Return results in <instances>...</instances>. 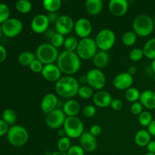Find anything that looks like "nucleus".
I'll return each mask as SVG.
<instances>
[{
	"label": "nucleus",
	"mask_w": 155,
	"mask_h": 155,
	"mask_svg": "<svg viewBox=\"0 0 155 155\" xmlns=\"http://www.w3.org/2000/svg\"><path fill=\"white\" fill-rule=\"evenodd\" d=\"M58 136H61V138H63L66 136V133H65L64 130H60L58 131Z\"/></svg>",
	"instance_id": "54"
},
{
	"label": "nucleus",
	"mask_w": 155,
	"mask_h": 155,
	"mask_svg": "<svg viewBox=\"0 0 155 155\" xmlns=\"http://www.w3.org/2000/svg\"><path fill=\"white\" fill-rule=\"evenodd\" d=\"M108 8L112 15L120 17L127 13L129 5L126 0H110L109 2Z\"/></svg>",
	"instance_id": "17"
},
{
	"label": "nucleus",
	"mask_w": 155,
	"mask_h": 155,
	"mask_svg": "<svg viewBox=\"0 0 155 155\" xmlns=\"http://www.w3.org/2000/svg\"><path fill=\"white\" fill-rule=\"evenodd\" d=\"M85 7L89 15H96L101 13L103 8V2L101 0H87Z\"/></svg>",
	"instance_id": "23"
},
{
	"label": "nucleus",
	"mask_w": 155,
	"mask_h": 155,
	"mask_svg": "<svg viewBox=\"0 0 155 155\" xmlns=\"http://www.w3.org/2000/svg\"><path fill=\"white\" fill-rule=\"evenodd\" d=\"M51 155H68V154H67L66 152H62V151H55V152L52 153Z\"/></svg>",
	"instance_id": "55"
},
{
	"label": "nucleus",
	"mask_w": 155,
	"mask_h": 155,
	"mask_svg": "<svg viewBox=\"0 0 155 155\" xmlns=\"http://www.w3.org/2000/svg\"><path fill=\"white\" fill-rule=\"evenodd\" d=\"M7 58V51L4 46L0 45V63L3 62Z\"/></svg>",
	"instance_id": "47"
},
{
	"label": "nucleus",
	"mask_w": 155,
	"mask_h": 155,
	"mask_svg": "<svg viewBox=\"0 0 155 155\" xmlns=\"http://www.w3.org/2000/svg\"><path fill=\"white\" fill-rule=\"evenodd\" d=\"M145 155H155V154H152V153H147Z\"/></svg>",
	"instance_id": "58"
},
{
	"label": "nucleus",
	"mask_w": 155,
	"mask_h": 155,
	"mask_svg": "<svg viewBox=\"0 0 155 155\" xmlns=\"http://www.w3.org/2000/svg\"><path fill=\"white\" fill-rule=\"evenodd\" d=\"M66 136L72 139L80 137L84 133V125L77 117H68L63 125Z\"/></svg>",
	"instance_id": "6"
},
{
	"label": "nucleus",
	"mask_w": 155,
	"mask_h": 155,
	"mask_svg": "<svg viewBox=\"0 0 155 155\" xmlns=\"http://www.w3.org/2000/svg\"><path fill=\"white\" fill-rule=\"evenodd\" d=\"M112 100L111 95L106 91H98L92 97V101L95 105L99 107H107L110 106Z\"/></svg>",
	"instance_id": "20"
},
{
	"label": "nucleus",
	"mask_w": 155,
	"mask_h": 155,
	"mask_svg": "<svg viewBox=\"0 0 155 155\" xmlns=\"http://www.w3.org/2000/svg\"><path fill=\"white\" fill-rule=\"evenodd\" d=\"M29 67H30V69L34 73L42 72V69H43L44 68L43 64H42L40 61L38 60L37 58L35 59V60L30 64V65Z\"/></svg>",
	"instance_id": "40"
},
{
	"label": "nucleus",
	"mask_w": 155,
	"mask_h": 155,
	"mask_svg": "<svg viewBox=\"0 0 155 155\" xmlns=\"http://www.w3.org/2000/svg\"><path fill=\"white\" fill-rule=\"evenodd\" d=\"M36 59V55L31 51H23L18 57V61L23 66H30V64Z\"/></svg>",
	"instance_id": "27"
},
{
	"label": "nucleus",
	"mask_w": 155,
	"mask_h": 155,
	"mask_svg": "<svg viewBox=\"0 0 155 155\" xmlns=\"http://www.w3.org/2000/svg\"><path fill=\"white\" fill-rule=\"evenodd\" d=\"M36 56L43 64H51L58 60V51L51 43H43L39 45L36 49Z\"/></svg>",
	"instance_id": "4"
},
{
	"label": "nucleus",
	"mask_w": 155,
	"mask_h": 155,
	"mask_svg": "<svg viewBox=\"0 0 155 155\" xmlns=\"http://www.w3.org/2000/svg\"><path fill=\"white\" fill-rule=\"evenodd\" d=\"M58 102V100L55 95L52 93L45 95L41 101V109L42 112L48 114L50 112L55 110Z\"/></svg>",
	"instance_id": "19"
},
{
	"label": "nucleus",
	"mask_w": 155,
	"mask_h": 155,
	"mask_svg": "<svg viewBox=\"0 0 155 155\" xmlns=\"http://www.w3.org/2000/svg\"><path fill=\"white\" fill-rule=\"evenodd\" d=\"M133 83V76H131L127 72L118 74L113 81L114 86L116 89H120V90H125V89L127 90L129 88L131 87Z\"/></svg>",
	"instance_id": "16"
},
{
	"label": "nucleus",
	"mask_w": 155,
	"mask_h": 155,
	"mask_svg": "<svg viewBox=\"0 0 155 155\" xmlns=\"http://www.w3.org/2000/svg\"><path fill=\"white\" fill-rule=\"evenodd\" d=\"M55 91L61 97L71 98L78 94L80 85L78 81L72 77H61L55 83Z\"/></svg>",
	"instance_id": "2"
},
{
	"label": "nucleus",
	"mask_w": 155,
	"mask_h": 155,
	"mask_svg": "<svg viewBox=\"0 0 155 155\" xmlns=\"http://www.w3.org/2000/svg\"><path fill=\"white\" fill-rule=\"evenodd\" d=\"M64 41H65V38L64 36L63 35L60 34L58 33H56L54 34V36H53L52 39H51V44L53 45L54 47H55L56 48H60L61 47L62 45H64Z\"/></svg>",
	"instance_id": "38"
},
{
	"label": "nucleus",
	"mask_w": 155,
	"mask_h": 155,
	"mask_svg": "<svg viewBox=\"0 0 155 155\" xmlns=\"http://www.w3.org/2000/svg\"><path fill=\"white\" fill-rule=\"evenodd\" d=\"M3 34V31H2V26H0V39L2 38Z\"/></svg>",
	"instance_id": "57"
},
{
	"label": "nucleus",
	"mask_w": 155,
	"mask_h": 155,
	"mask_svg": "<svg viewBox=\"0 0 155 155\" xmlns=\"http://www.w3.org/2000/svg\"><path fill=\"white\" fill-rule=\"evenodd\" d=\"M57 147L58 151H62V152H68V151L71 147L70 138L68 137V136L61 138L58 140V142Z\"/></svg>",
	"instance_id": "35"
},
{
	"label": "nucleus",
	"mask_w": 155,
	"mask_h": 155,
	"mask_svg": "<svg viewBox=\"0 0 155 155\" xmlns=\"http://www.w3.org/2000/svg\"><path fill=\"white\" fill-rule=\"evenodd\" d=\"M80 110V105L78 101L70 99L64 104L63 111L68 117H77Z\"/></svg>",
	"instance_id": "22"
},
{
	"label": "nucleus",
	"mask_w": 155,
	"mask_h": 155,
	"mask_svg": "<svg viewBox=\"0 0 155 155\" xmlns=\"http://www.w3.org/2000/svg\"><path fill=\"white\" fill-rule=\"evenodd\" d=\"M74 30L79 37L82 39L88 38L92 33V24L86 18H81L77 20L74 24Z\"/></svg>",
	"instance_id": "13"
},
{
	"label": "nucleus",
	"mask_w": 155,
	"mask_h": 155,
	"mask_svg": "<svg viewBox=\"0 0 155 155\" xmlns=\"http://www.w3.org/2000/svg\"><path fill=\"white\" fill-rule=\"evenodd\" d=\"M78 43L79 42L75 37H74V36H68V38L65 39L64 46L66 51H74L75 50L77 51Z\"/></svg>",
	"instance_id": "33"
},
{
	"label": "nucleus",
	"mask_w": 155,
	"mask_h": 155,
	"mask_svg": "<svg viewBox=\"0 0 155 155\" xmlns=\"http://www.w3.org/2000/svg\"><path fill=\"white\" fill-rule=\"evenodd\" d=\"M49 23H56L59 17L58 16V14L56 12H51L47 15Z\"/></svg>",
	"instance_id": "49"
},
{
	"label": "nucleus",
	"mask_w": 155,
	"mask_h": 155,
	"mask_svg": "<svg viewBox=\"0 0 155 155\" xmlns=\"http://www.w3.org/2000/svg\"><path fill=\"white\" fill-rule=\"evenodd\" d=\"M130 110L135 115H139L143 111V105L140 103V101H136L132 104L130 107Z\"/></svg>",
	"instance_id": "43"
},
{
	"label": "nucleus",
	"mask_w": 155,
	"mask_h": 155,
	"mask_svg": "<svg viewBox=\"0 0 155 155\" xmlns=\"http://www.w3.org/2000/svg\"><path fill=\"white\" fill-rule=\"evenodd\" d=\"M110 107L114 110H120L123 108V102L120 99L112 100Z\"/></svg>",
	"instance_id": "45"
},
{
	"label": "nucleus",
	"mask_w": 155,
	"mask_h": 155,
	"mask_svg": "<svg viewBox=\"0 0 155 155\" xmlns=\"http://www.w3.org/2000/svg\"><path fill=\"white\" fill-rule=\"evenodd\" d=\"M83 114L86 117H93L96 114V108L93 105H87L83 108Z\"/></svg>",
	"instance_id": "41"
},
{
	"label": "nucleus",
	"mask_w": 155,
	"mask_h": 155,
	"mask_svg": "<svg viewBox=\"0 0 155 155\" xmlns=\"http://www.w3.org/2000/svg\"><path fill=\"white\" fill-rule=\"evenodd\" d=\"M152 120V115L149 111L145 110L139 115V122L142 127H148Z\"/></svg>",
	"instance_id": "34"
},
{
	"label": "nucleus",
	"mask_w": 155,
	"mask_h": 155,
	"mask_svg": "<svg viewBox=\"0 0 155 155\" xmlns=\"http://www.w3.org/2000/svg\"><path fill=\"white\" fill-rule=\"evenodd\" d=\"M66 118V115L64 113L63 110L55 109L48 114L45 118V123L49 128L58 129L64 125Z\"/></svg>",
	"instance_id": "11"
},
{
	"label": "nucleus",
	"mask_w": 155,
	"mask_h": 155,
	"mask_svg": "<svg viewBox=\"0 0 155 155\" xmlns=\"http://www.w3.org/2000/svg\"><path fill=\"white\" fill-rule=\"evenodd\" d=\"M151 68H152L153 71L155 72V59L152 61V63H151Z\"/></svg>",
	"instance_id": "56"
},
{
	"label": "nucleus",
	"mask_w": 155,
	"mask_h": 155,
	"mask_svg": "<svg viewBox=\"0 0 155 155\" xmlns=\"http://www.w3.org/2000/svg\"><path fill=\"white\" fill-rule=\"evenodd\" d=\"M78 95L80 98H83V99L90 98L92 96V89L89 86H86V85L80 86Z\"/></svg>",
	"instance_id": "36"
},
{
	"label": "nucleus",
	"mask_w": 155,
	"mask_h": 155,
	"mask_svg": "<svg viewBox=\"0 0 155 155\" xmlns=\"http://www.w3.org/2000/svg\"><path fill=\"white\" fill-rule=\"evenodd\" d=\"M8 142L12 145L21 147L25 145L29 139V133L25 127L20 125L12 126L7 133Z\"/></svg>",
	"instance_id": "5"
},
{
	"label": "nucleus",
	"mask_w": 155,
	"mask_h": 155,
	"mask_svg": "<svg viewBox=\"0 0 155 155\" xmlns=\"http://www.w3.org/2000/svg\"><path fill=\"white\" fill-rule=\"evenodd\" d=\"M80 142L83 150L88 152H93L97 148V141L95 136L89 132H85L80 137Z\"/></svg>",
	"instance_id": "18"
},
{
	"label": "nucleus",
	"mask_w": 155,
	"mask_h": 155,
	"mask_svg": "<svg viewBox=\"0 0 155 155\" xmlns=\"http://www.w3.org/2000/svg\"><path fill=\"white\" fill-rule=\"evenodd\" d=\"M8 130V125L3 120H0V136L7 134Z\"/></svg>",
	"instance_id": "46"
},
{
	"label": "nucleus",
	"mask_w": 155,
	"mask_h": 155,
	"mask_svg": "<svg viewBox=\"0 0 155 155\" xmlns=\"http://www.w3.org/2000/svg\"><path fill=\"white\" fill-rule=\"evenodd\" d=\"M80 82L82 83V84H84V83H87V78H86V76H82L80 78Z\"/></svg>",
	"instance_id": "53"
},
{
	"label": "nucleus",
	"mask_w": 155,
	"mask_h": 155,
	"mask_svg": "<svg viewBox=\"0 0 155 155\" xmlns=\"http://www.w3.org/2000/svg\"><path fill=\"white\" fill-rule=\"evenodd\" d=\"M3 34L8 37H15L21 33L23 30V24L17 18H9L2 25Z\"/></svg>",
	"instance_id": "10"
},
{
	"label": "nucleus",
	"mask_w": 155,
	"mask_h": 155,
	"mask_svg": "<svg viewBox=\"0 0 155 155\" xmlns=\"http://www.w3.org/2000/svg\"><path fill=\"white\" fill-rule=\"evenodd\" d=\"M86 78H87V83L89 86L97 90H101L105 86V76L104 73L99 69L95 68L88 71Z\"/></svg>",
	"instance_id": "9"
},
{
	"label": "nucleus",
	"mask_w": 155,
	"mask_h": 155,
	"mask_svg": "<svg viewBox=\"0 0 155 155\" xmlns=\"http://www.w3.org/2000/svg\"><path fill=\"white\" fill-rule=\"evenodd\" d=\"M154 28V20L147 15H138L133 22V29L137 36H148L153 32Z\"/></svg>",
	"instance_id": "3"
},
{
	"label": "nucleus",
	"mask_w": 155,
	"mask_h": 155,
	"mask_svg": "<svg viewBox=\"0 0 155 155\" xmlns=\"http://www.w3.org/2000/svg\"><path fill=\"white\" fill-rule=\"evenodd\" d=\"M49 24L47 15H38L32 20L31 29L36 33H44L48 29Z\"/></svg>",
	"instance_id": "15"
},
{
	"label": "nucleus",
	"mask_w": 155,
	"mask_h": 155,
	"mask_svg": "<svg viewBox=\"0 0 155 155\" xmlns=\"http://www.w3.org/2000/svg\"><path fill=\"white\" fill-rule=\"evenodd\" d=\"M137 40V35L134 31H128L124 34L122 37V42L127 46H132Z\"/></svg>",
	"instance_id": "31"
},
{
	"label": "nucleus",
	"mask_w": 155,
	"mask_h": 155,
	"mask_svg": "<svg viewBox=\"0 0 155 155\" xmlns=\"http://www.w3.org/2000/svg\"><path fill=\"white\" fill-rule=\"evenodd\" d=\"M42 75L45 80L48 82H56L57 83L61 77V72L57 65L54 64H46L44 66L42 71Z\"/></svg>",
	"instance_id": "14"
},
{
	"label": "nucleus",
	"mask_w": 155,
	"mask_h": 155,
	"mask_svg": "<svg viewBox=\"0 0 155 155\" xmlns=\"http://www.w3.org/2000/svg\"><path fill=\"white\" fill-rule=\"evenodd\" d=\"M144 55L149 59H155V38L149 39L144 45L143 48Z\"/></svg>",
	"instance_id": "26"
},
{
	"label": "nucleus",
	"mask_w": 155,
	"mask_h": 155,
	"mask_svg": "<svg viewBox=\"0 0 155 155\" xmlns=\"http://www.w3.org/2000/svg\"><path fill=\"white\" fill-rule=\"evenodd\" d=\"M10 9L8 6L4 3H0V23H4L9 19Z\"/></svg>",
	"instance_id": "37"
},
{
	"label": "nucleus",
	"mask_w": 155,
	"mask_h": 155,
	"mask_svg": "<svg viewBox=\"0 0 155 155\" xmlns=\"http://www.w3.org/2000/svg\"><path fill=\"white\" fill-rule=\"evenodd\" d=\"M154 24H155V17H154Z\"/></svg>",
	"instance_id": "60"
},
{
	"label": "nucleus",
	"mask_w": 155,
	"mask_h": 155,
	"mask_svg": "<svg viewBox=\"0 0 155 155\" xmlns=\"http://www.w3.org/2000/svg\"><path fill=\"white\" fill-rule=\"evenodd\" d=\"M32 3L28 0H19L16 3V9L22 14H27L32 10Z\"/></svg>",
	"instance_id": "30"
},
{
	"label": "nucleus",
	"mask_w": 155,
	"mask_h": 155,
	"mask_svg": "<svg viewBox=\"0 0 155 155\" xmlns=\"http://www.w3.org/2000/svg\"><path fill=\"white\" fill-rule=\"evenodd\" d=\"M148 132L151 136H155V120H153L152 122L148 127Z\"/></svg>",
	"instance_id": "50"
},
{
	"label": "nucleus",
	"mask_w": 155,
	"mask_h": 155,
	"mask_svg": "<svg viewBox=\"0 0 155 155\" xmlns=\"http://www.w3.org/2000/svg\"><path fill=\"white\" fill-rule=\"evenodd\" d=\"M139 101L143 105L149 110L155 109V92L151 90H145L141 93Z\"/></svg>",
	"instance_id": "21"
},
{
	"label": "nucleus",
	"mask_w": 155,
	"mask_h": 155,
	"mask_svg": "<svg viewBox=\"0 0 155 155\" xmlns=\"http://www.w3.org/2000/svg\"><path fill=\"white\" fill-rule=\"evenodd\" d=\"M74 22L71 17L68 15H61L55 23V30L57 33L63 35H68L74 29Z\"/></svg>",
	"instance_id": "12"
},
{
	"label": "nucleus",
	"mask_w": 155,
	"mask_h": 155,
	"mask_svg": "<svg viewBox=\"0 0 155 155\" xmlns=\"http://www.w3.org/2000/svg\"><path fill=\"white\" fill-rule=\"evenodd\" d=\"M136 72H137V68L135 66L130 67L128 69V71H127V73H128L129 74H130L131 76H133L134 74H136Z\"/></svg>",
	"instance_id": "52"
},
{
	"label": "nucleus",
	"mask_w": 155,
	"mask_h": 155,
	"mask_svg": "<svg viewBox=\"0 0 155 155\" xmlns=\"http://www.w3.org/2000/svg\"><path fill=\"white\" fill-rule=\"evenodd\" d=\"M2 119L8 125H12L17 120V115L12 109H5L2 113Z\"/></svg>",
	"instance_id": "32"
},
{
	"label": "nucleus",
	"mask_w": 155,
	"mask_h": 155,
	"mask_svg": "<svg viewBox=\"0 0 155 155\" xmlns=\"http://www.w3.org/2000/svg\"><path fill=\"white\" fill-rule=\"evenodd\" d=\"M151 142V135L148 130H141L135 136V142L139 147H145Z\"/></svg>",
	"instance_id": "24"
},
{
	"label": "nucleus",
	"mask_w": 155,
	"mask_h": 155,
	"mask_svg": "<svg viewBox=\"0 0 155 155\" xmlns=\"http://www.w3.org/2000/svg\"><path fill=\"white\" fill-rule=\"evenodd\" d=\"M68 155H84V150L79 145H72L67 152Z\"/></svg>",
	"instance_id": "42"
},
{
	"label": "nucleus",
	"mask_w": 155,
	"mask_h": 155,
	"mask_svg": "<svg viewBox=\"0 0 155 155\" xmlns=\"http://www.w3.org/2000/svg\"><path fill=\"white\" fill-rule=\"evenodd\" d=\"M141 93L139 92V89L134 87H130L128 89H127L125 92V98L126 99L130 102H136L140 98Z\"/></svg>",
	"instance_id": "29"
},
{
	"label": "nucleus",
	"mask_w": 155,
	"mask_h": 155,
	"mask_svg": "<svg viewBox=\"0 0 155 155\" xmlns=\"http://www.w3.org/2000/svg\"><path fill=\"white\" fill-rule=\"evenodd\" d=\"M101 132H102L101 127L99 125H98V124H95V125H92L91 127L89 133L93 136L97 137V136H99L101 134Z\"/></svg>",
	"instance_id": "44"
},
{
	"label": "nucleus",
	"mask_w": 155,
	"mask_h": 155,
	"mask_svg": "<svg viewBox=\"0 0 155 155\" xmlns=\"http://www.w3.org/2000/svg\"><path fill=\"white\" fill-rule=\"evenodd\" d=\"M97 47L95 40L92 38H85L82 39L79 42L77 48V54L79 57L84 60H89L93 58L95 54L97 53Z\"/></svg>",
	"instance_id": "7"
},
{
	"label": "nucleus",
	"mask_w": 155,
	"mask_h": 155,
	"mask_svg": "<svg viewBox=\"0 0 155 155\" xmlns=\"http://www.w3.org/2000/svg\"><path fill=\"white\" fill-rule=\"evenodd\" d=\"M57 66L61 73L67 75H72L80 69L81 61L76 52L65 50L59 54L57 60Z\"/></svg>",
	"instance_id": "1"
},
{
	"label": "nucleus",
	"mask_w": 155,
	"mask_h": 155,
	"mask_svg": "<svg viewBox=\"0 0 155 155\" xmlns=\"http://www.w3.org/2000/svg\"><path fill=\"white\" fill-rule=\"evenodd\" d=\"M116 36L113 30L110 29H104L98 32L95 38L96 45L101 51H107L114 45Z\"/></svg>",
	"instance_id": "8"
},
{
	"label": "nucleus",
	"mask_w": 155,
	"mask_h": 155,
	"mask_svg": "<svg viewBox=\"0 0 155 155\" xmlns=\"http://www.w3.org/2000/svg\"><path fill=\"white\" fill-rule=\"evenodd\" d=\"M109 62V55L107 51H100L93 57V64L96 68H103L107 66Z\"/></svg>",
	"instance_id": "25"
},
{
	"label": "nucleus",
	"mask_w": 155,
	"mask_h": 155,
	"mask_svg": "<svg viewBox=\"0 0 155 155\" xmlns=\"http://www.w3.org/2000/svg\"><path fill=\"white\" fill-rule=\"evenodd\" d=\"M147 149H148V153H152L155 154V141H151L147 145Z\"/></svg>",
	"instance_id": "51"
},
{
	"label": "nucleus",
	"mask_w": 155,
	"mask_h": 155,
	"mask_svg": "<svg viewBox=\"0 0 155 155\" xmlns=\"http://www.w3.org/2000/svg\"><path fill=\"white\" fill-rule=\"evenodd\" d=\"M144 56L143 50L141 48H134L130 52V59L132 61H139Z\"/></svg>",
	"instance_id": "39"
},
{
	"label": "nucleus",
	"mask_w": 155,
	"mask_h": 155,
	"mask_svg": "<svg viewBox=\"0 0 155 155\" xmlns=\"http://www.w3.org/2000/svg\"><path fill=\"white\" fill-rule=\"evenodd\" d=\"M56 33H57V32L54 31L53 29H48V30L44 33V36H45V39H49V40L51 41V39H52V37L54 36V34H55Z\"/></svg>",
	"instance_id": "48"
},
{
	"label": "nucleus",
	"mask_w": 155,
	"mask_h": 155,
	"mask_svg": "<svg viewBox=\"0 0 155 155\" xmlns=\"http://www.w3.org/2000/svg\"><path fill=\"white\" fill-rule=\"evenodd\" d=\"M44 8L46 11L51 12H56L60 9L61 6V0H45L42 2Z\"/></svg>",
	"instance_id": "28"
},
{
	"label": "nucleus",
	"mask_w": 155,
	"mask_h": 155,
	"mask_svg": "<svg viewBox=\"0 0 155 155\" xmlns=\"http://www.w3.org/2000/svg\"><path fill=\"white\" fill-rule=\"evenodd\" d=\"M154 80L155 81V74L154 75Z\"/></svg>",
	"instance_id": "59"
}]
</instances>
